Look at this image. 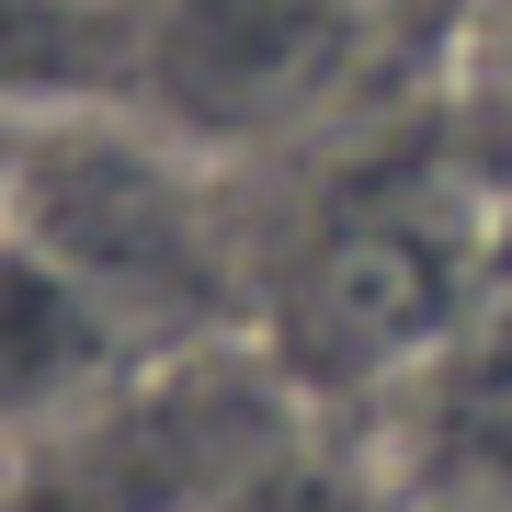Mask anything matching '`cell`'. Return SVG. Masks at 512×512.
<instances>
[{
	"mask_svg": "<svg viewBox=\"0 0 512 512\" xmlns=\"http://www.w3.org/2000/svg\"><path fill=\"white\" fill-rule=\"evenodd\" d=\"M353 46V0H160L148 69L171 80L183 114L251 126V114L308 103Z\"/></svg>",
	"mask_w": 512,
	"mask_h": 512,
	"instance_id": "1",
	"label": "cell"
},
{
	"mask_svg": "<svg viewBox=\"0 0 512 512\" xmlns=\"http://www.w3.org/2000/svg\"><path fill=\"white\" fill-rule=\"evenodd\" d=\"M103 57H114V12H92V0H0V92L92 80Z\"/></svg>",
	"mask_w": 512,
	"mask_h": 512,
	"instance_id": "4",
	"label": "cell"
},
{
	"mask_svg": "<svg viewBox=\"0 0 512 512\" xmlns=\"http://www.w3.org/2000/svg\"><path fill=\"white\" fill-rule=\"evenodd\" d=\"M69 183H57V274H69L92 308H114V296H160V285H194L205 239H194V205L160 183L148 160H126V148H80V160H57Z\"/></svg>",
	"mask_w": 512,
	"mask_h": 512,
	"instance_id": "2",
	"label": "cell"
},
{
	"mask_svg": "<svg viewBox=\"0 0 512 512\" xmlns=\"http://www.w3.org/2000/svg\"><path fill=\"white\" fill-rule=\"evenodd\" d=\"M92 365H103V308L46 251H0V421L80 399Z\"/></svg>",
	"mask_w": 512,
	"mask_h": 512,
	"instance_id": "3",
	"label": "cell"
}]
</instances>
